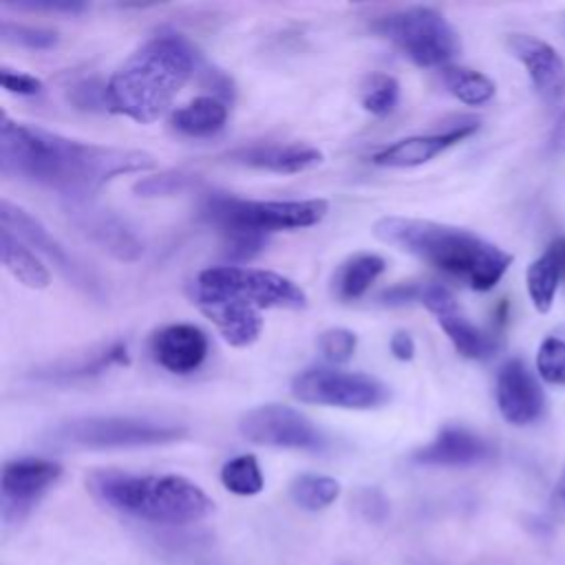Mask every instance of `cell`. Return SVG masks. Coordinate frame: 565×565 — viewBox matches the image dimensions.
I'll return each mask as SVG.
<instances>
[{
    "label": "cell",
    "instance_id": "obj_1",
    "mask_svg": "<svg viewBox=\"0 0 565 565\" xmlns=\"http://www.w3.org/2000/svg\"><path fill=\"white\" fill-rule=\"evenodd\" d=\"M157 166L143 150L97 146L62 137L42 128L0 119V170L2 177L22 179L73 201L88 196L119 174L148 172Z\"/></svg>",
    "mask_w": 565,
    "mask_h": 565
},
{
    "label": "cell",
    "instance_id": "obj_2",
    "mask_svg": "<svg viewBox=\"0 0 565 565\" xmlns=\"http://www.w3.org/2000/svg\"><path fill=\"white\" fill-rule=\"evenodd\" d=\"M373 234L382 243L413 254L475 291L497 287L512 265L510 252L479 234L428 218L382 216L375 221Z\"/></svg>",
    "mask_w": 565,
    "mask_h": 565
},
{
    "label": "cell",
    "instance_id": "obj_3",
    "mask_svg": "<svg viewBox=\"0 0 565 565\" xmlns=\"http://www.w3.org/2000/svg\"><path fill=\"white\" fill-rule=\"evenodd\" d=\"M196 71V51L179 33L143 42L106 82L108 110L139 124L159 119Z\"/></svg>",
    "mask_w": 565,
    "mask_h": 565
},
{
    "label": "cell",
    "instance_id": "obj_4",
    "mask_svg": "<svg viewBox=\"0 0 565 565\" xmlns=\"http://www.w3.org/2000/svg\"><path fill=\"white\" fill-rule=\"evenodd\" d=\"M86 486L106 508L152 525H190L214 512L205 490L181 475L95 470Z\"/></svg>",
    "mask_w": 565,
    "mask_h": 565
},
{
    "label": "cell",
    "instance_id": "obj_5",
    "mask_svg": "<svg viewBox=\"0 0 565 565\" xmlns=\"http://www.w3.org/2000/svg\"><path fill=\"white\" fill-rule=\"evenodd\" d=\"M201 218L212 225L225 245L230 260H249L267 245V236L280 230H300L320 223L329 203L324 199L258 201L227 192H210L201 201Z\"/></svg>",
    "mask_w": 565,
    "mask_h": 565
},
{
    "label": "cell",
    "instance_id": "obj_6",
    "mask_svg": "<svg viewBox=\"0 0 565 565\" xmlns=\"http://www.w3.org/2000/svg\"><path fill=\"white\" fill-rule=\"evenodd\" d=\"M192 300L203 307L232 305L243 309H302L307 294L287 276L243 265L207 267L192 282Z\"/></svg>",
    "mask_w": 565,
    "mask_h": 565
},
{
    "label": "cell",
    "instance_id": "obj_7",
    "mask_svg": "<svg viewBox=\"0 0 565 565\" xmlns=\"http://www.w3.org/2000/svg\"><path fill=\"white\" fill-rule=\"evenodd\" d=\"M188 435L183 424L130 415H86L60 422L46 433L49 444L84 450L148 448L179 441Z\"/></svg>",
    "mask_w": 565,
    "mask_h": 565
},
{
    "label": "cell",
    "instance_id": "obj_8",
    "mask_svg": "<svg viewBox=\"0 0 565 565\" xmlns=\"http://www.w3.org/2000/svg\"><path fill=\"white\" fill-rule=\"evenodd\" d=\"M371 31L426 68L446 66L461 49L455 26L433 7H408L377 15Z\"/></svg>",
    "mask_w": 565,
    "mask_h": 565
},
{
    "label": "cell",
    "instance_id": "obj_9",
    "mask_svg": "<svg viewBox=\"0 0 565 565\" xmlns=\"http://www.w3.org/2000/svg\"><path fill=\"white\" fill-rule=\"evenodd\" d=\"M291 395L305 404L364 411L386 404L391 388L366 373L313 366L291 380Z\"/></svg>",
    "mask_w": 565,
    "mask_h": 565
},
{
    "label": "cell",
    "instance_id": "obj_10",
    "mask_svg": "<svg viewBox=\"0 0 565 565\" xmlns=\"http://www.w3.org/2000/svg\"><path fill=\"white\" fill-rule=\"evenodd\" d=\"M0 218L2 225L9 227L18 238L31 245L33 252H40L49 263L55 265V269L79 291L86 296L102 300L104 298V285L102 278L82 263L75 254H71L33 214H29L24 207L13 205L9 199H2L0 203Z\"/></svg>",
    "mask_w": 565,
    "mask_h": 565
},
{
    "label": "cell",
    "instance_id": "obj_11",
    "mask_svg": "<svg viewBox=\"0 0 565 565\" xmlns=\"http://www.w3.org/2000/svg\"><path fill=\"white\" fill-rule=\"evenodd\" d=\"M238 430L247 441L271 448L322 452L329 444L322 430H318L307 415L285 404H263L249 408L241 417Z\"/></svg>",
    "mask_w": 565,
    "mask_h": 565
},
{
    "label": "cell",
    "instance_id": "obj_12",
    "mask_svg": "<svg viewBox=\"0 0 565 565\" xmlns=\"http://www.w3.org/2000/svg\"><path fill=\"white\" fill-rule=\"evenodd\" d=\"M62 466L42 457H15L4 461L0 479V516L4 525L24 521L40 499L57 483Z\"/></svg>",
    "mask_w": 565,
    "mask_h": 565
},
{
    "label": "cell",
    "instance_id": "obj_13",
    "mask_svg": "<svg viewBox=\"0 0 565 565\" xmlns=\"http://www.w3.org/2000/svg\"><path fill=\"white\" fill-rule=\"evenodd\" d=\"M417 302H422L437 318L439 327L444 329V333L448 335L459 355L481 360L492 351V340L466 318L455 296L444 285L422 282Z\"/></svg>",
    "mask_w": 565,
    "mask_h": 565
},
{
    "label": "cell",
    "instance_id": "obj_14",
    "mask_svg": "<svg viewBox=\"0 0 565 565\" xmlns=\"http://www.w3.org/2000/svg\"><path fill=\"white\" fill-rule=\"evenodd\" d=\"M508 49L523 64L536 95L550 104L558 106L565 99V60L561 53L530 33H510Z\"/></svg>",
    "mask_w": 565,
    "mask_h": 565
},
{
    "label": "cell",
    "instance_id": "obj_15",
    "mask_svg": "<svg viewBox=\"0 0 565 565\" xmlns=\"http://www.w3.org/2000/svg\"><path fill=\"white\" fill-rule=\"evenodd\" d=\"M73 225L97 247L108 252L117 260L132 263L141 258V238L110 210L93 207L88 201H73L66 205Z\"/></svg>",
    "mask_w": 565,
    "mask_h": 565
},
{
    "label": "cell",
    "instance_id": "obj_16",
    "mask_svg": "<svg viewBox=\"0 0 565 565\" xmlns=\"http://www.w3.org/2000/svg\"><path fill=\"white\" fill-rule=\"evenodd\" d=\"M497 406L501 417L512 426H527L541 419L545 395L527 364L510 358L497 373Z\"/></svg>",
    "mask_w": 565,
    "mask_h": 565
},
{
    "label": "cell",
    "instance_id": "obj_17",
    "mask_svg": "<svg viewBox=\"0 0 565 565\" xmlns=\"http://www.w3.org/2000/svg\"><path fill=\"white\" fill-rule=\"evenodd\" d=\"M497 455V448L490 439L466 426H444L433 441L417 448L411 455V461L417 466L435 468H468L483 461H490Z\"/></svg>",
    "mask_w": 565,
    "mask_h": 565
},
{
    "label": "cell",
    "instance_id": "obj_18",
    "mask_svg": "<svg viewBox=\"0 0 565 565\" xmlns=\"http://www.w3.org/2000/svg\"><path fill=\"white\" fill-rule=\"evenodd\" d=\"M477 128H479L477 119H461L459 124L448 126L439 132H426V135H413V137L399 139L377 150L371 157V161L384 168H415L435 159L437 154L452 148L455 143L468 139L472 132H477Z\"/></svg>",
    "mask_w": 565,
    "mask_h": 565
},
{
    "label": "cell",
    "instance_id": "obj_19",
    "mask_svg": "<svg viewBox=\"0 0 565 565\" xmlns=\"http://www.w3.org/2000/svg\"><path fill=\"white\" fill-rule=\"evenodd\" d=\"M207 335L188 322L166 324L150 338L152 360L170 373L188 375L207 358Z\"/></svg>",
    "mask_w": 565,
    "mask_h": 565
},
{
    "label": "cell",
    "instance_id": "obj_20",
    "mask_svg": "<svg viewBox=\"0 0 565 565\" xmlns=\"http://www.w3.org/2000/svg\"><path fill=\"white\" fill-rule=\"evenodd\" d=\"M225 161L254 168V170H267L276 174H294L309 170L322 161V152L313 146L305 143H249L234 150H227L223 154Z\"/></svg>",
    "mask_w": 565,
    "mask_h": 565
},
{
    "label": "cell",
    "instance_id": "obj_21",
    "mask_svg": "<svg viewBox=\"0 0 565 565\" xmlns=\"http://www.w3.org/2000/svg\"><path fill=\"white\" fill-rule=\"evenodd\" d=\"M128 362V347L126 342H113L86 358H79L75 362H64V364H55L49 369H38L33 373V380L38 382H46V384H68V382H77V380H86L93 375H99L104 371H108L110 366L117 364H126Z\"/></svg>",
    "mask_w": 565,
    "mask_h": 565
},
{
    "label": "cell",
    "instance_id": "obj_22",
    "mask_svg": "<svg viewBox=\"0 0 565 565\" xmlns=\"http://www.w3.org/2000/svg\"><path fill=\"white\" fill-rule=\"evenodd\" d=\"M227 113V102L216 95H201L177 108L170 117V124L185 137H210L225 126Z\"/></svg>",
    "mask_w": 565,
    "mask_h": 565
},
{
    "label": "cell",
    "instance_id": "obj_23",
    "mask_svg": "<svg viewBox=\"0 0 565 565\" xmlns=\"http://www.w3.org/2000/svg\"><path fill=\"white\" fill-rule=\"evenodd\" d=\"M0 254L2 265L11 271L13 278H18L29 289H44L49 287V269L42 265V260L35 256L31 247L22 238H18L9 227H0Z\"/></svg>",
    "mask_w": 565,
    "mask_h": 565
},
{
    "label": "cell",
    "instance_id": "obj_24",
    "mask_svg": "<svg viewBox=\"0 0 565 565\" xmlns=\"http://www.w3.org/2000/svg\"><path fill=\"white\" fill-rule=\"evenodd\" d=\"M218 329V333L232 347H249L263 331V316L254 309L232 307V305H214L201 309Z\"/></svg>",
    "mask_w": 565,
    "mask_h": 565
},
{
    "label": "cell",
    "instance_id": "obj_25",
    "mask_svg": "<svg viewBox=\"0 0 565 565\" xmlns=\"http://www.w3.org/2000/svg\"><path fill=\"white\" fill-rule=\"evenodd\" d=\"M386 263L382 256L362 252L351 256L340 265V269L333 276V289L335 296L342 300H355L366 294V289L377 280V276L384 271Z\"/></svg>",
    "mask_w": 565,
    "mask_h": 565
},
{
    "label": "cell",
    "instance_id": "obj_26",
    "mask_svg": "<svg viewBox=\"0 0 565 565\" xmlns=\"http://www.w3.org/2000/svg\"><path fill=\"white\" fill-rule=\"evenodd\" d=\"M561 280H563L561 267L556 265L554 256L547 249L527 265L525 287H527V296L532 300V307L539 313H547L552 309Z\"/></svg>",
    "mask_w": 565,
    "mask_h": 565
},
{
    "label": "cell",
    "instance_id": "obj_27",
    "mask_svg": "<svg viewBox=\"0 0 565 565\" xmlns=\"http://www.w3.org/2000/svg\"><path fill=\"white\" fill-rule=\"evenodd\" d=\"M441 79H444V86L448 88V93L468 106L488 104L497 90L494 82L488 75L475 71V68H466V66H444Z\"/></svg>",
    "mask_w": 565,
    "mask_h": 565
},
{
    "label": "cell",
    "instance_id": "obj_28",
    "mask_svg": "<svg viewBox=\"0 0 565 565\" xmlns=\"http://www.w3.org/2000/svg\"><path fill=\"white\" fill-rule=\"evenodd\" d=\"M289 497L298 508L318 512L335 503V499L340 497V483L327 475L302 472L289 483Z\"/></svg>",
    "mask_w": 565,
    "mask_h": 565
},
{
    "label": "cell",
    "instance_id": "obj_29",
    "mask_svg": "<svg viewBox=\"0 0 565 565\" xmlns=\"http://www.w3.org/2000/svg\"><path fill=\"white\" fill-rule=\"evenodd\" d=\"M221 483L238 497H254L265 488V477L254 455H236L221 466Z\"/></svg>",
    "mask_w": 565,
    "mask_h": 565
},
{
    "label": "cell",
    "instance_id": "obj_30",
    "mask_svg": "<svg viewBox=\"0 0 565 565\" xmlns=\"http://www.w3.org/2000/svg\"><path fill=\"white\" fill-rule=\"evenodd\" d=\"M360 102H362L364 110H369L371 115L386 117L395 110V106L399 102V82L393 75L375 73L362 86Z\"/></svg>",
    "mask_w": 565,
    "mask_h": 565
},
{
    "label": "cell",
    "instance_id": "obj_31",
    "mask_svg": "<svg viewBox=\"0 0 565 565\" xmlns=\"http://www.w3.org/2000/svg\"><path fill=\"white\" fill-rule=\"evenodd\" d=\"M539 377L552 386H565V338L547 335L536 351Z\"/></svg>",
    "mask_w": 565,
    "mask_h": 565
},
{
    "label": "cell",
    "instance_id": "obj_32",
    "mask_svg": "<svg viewBox=\"0 0 565 565\" xmlns=\"http://www.w3.org/2000/svg\"><path fill=\"white\" fill-rule=\"evenodd\" d=\"M196 183V174H190L185 170H163L152 177L139 179L132 190L137 196H170L188 190Z\"/></svg>",
    "mask_w": 565,
    "mask_h": 565
},
{
    "label": "cell",
    "instance_id": "obj_33",
    "mask_svg": "<svg viewBox=\"0 0 565 565\" xmlns=\"http://www.w3.org/2000/svg\"><path fill=\"white\" fill-rule=\"evenodd\" d=\"M2 40L22 49H33V51H49L57 44V33L51 29L42 26H31V24H20L11 20H2L0 24Z\"/></svg>",
    "mask_w": 565,
    "mask_h": 565
},
{
    "label": "cell",
    "instance_id": "obj_34",
    "mask_svg": "<svg viewBox=\"0 0 565 565\" xmlns=\"http://www.w3.org/2000/svg\"><path fill=\"white\" fill-rule=\"evenodd\" d=\"M355 347H358L355 333L344 329V327H333V329H327L318 335V349L331 362L351 360L353 353H355Z\"/></svg>",
    "mask_w": 565,
    "mask_h": 565
},
{
    "label": "cell",
    "instance_id": "obj_35",
    "mask_svg": "<svg viewBox=\"0 0 565 565\" xmlns=\"http://www.w3.org/2000/svg\"><path fill=\"white\" fill-rule=\"evenodd\" d=\"M68 102L79 110H108L106 84L97 79H82L68 88Z\"/></svg>",
    "mask_w": 565,
    "mask_h": 565
},
{
    "label": "cell",
    "instance_id": "obj_36",
    "mask_svg": "<svg viewBox=\"0 0 565 565\" xmlns=\"http://www.w3.org/2000/svg\"><path fill=\"white\" fill-rule=\"evenodd\" d=\"M0 82H2L4 90L15 93V95H38V93H42V82L38 77H33L29 73L13 71L9 66H2Z\"/></svg>",
    "mask_w": 565,
    "mask_h": 565
},
{
    "label": "cell",
    "instance_id": "obj_37",
    "mask_svg": "<svg viewBox=\"0 0 565 565\" xmlns=\"http://www.w3.org/2000/svg\"><path fill=\"white\" fill-rule=\"evenodd\" d=\"M545 521L550 525H556V523H563L565 521V466L547 497V510H545Z\"/></svg>",
    "mask_w": 565,
    "mask_h": 565
},
{
    "label": "cell",
    "instance_id": "obj_38",
    "mask_svg": "<svg viewBox=\"0 0 565 565\" xmlns=\"http://www.w3.org/2000/svg\"><path fill=\"white\" fill-rule=\"evenodd\" d=\"M358 508L364 512L369 519H382L388 512V503L384 494L375 488H366L358 494Z\"/></svg>",
    "mask_w": 565,
    "mask_h": 565
},
{
    "label": "cell",
    "instance_id": "obj_39",
    "mask_svg": "<svg viewBox=\"0 0 565 565\" xmlns=\"http://www.w3.org/2000/svg\"><path fill=\"white\" fill-rule=\"evenodd\" d=\"M417 298H419V285L415 282H399L380 294V300L384 305H406V302H415Z\"/></svg>",
    "mask_w": 565,
    "mask_h": 565
},
{
    "label": "cell",
    "instance_id": "obj_40",
    "mask_svg": "<svg viewBox=\"0 0 565 565\" xmlns=\"http://www.w3.org/2000/svg\"><path fill=\"white\" fill-rule=\"evenodd\" d=\"M11 7L22 11H46V13H71V15L86 11V4L82 2H18Z\"/></svg>",
    "mask_w": 565,
    "mask_h": 565
},
{
    "label": "cell",
    "instance_id": "obj_41",
    "mask_svg": "<svg viewBox=\"0 0 565 565\" xmlns=\"http://www.w3.org/2000/svg\"><path fill=\"white\" fill-rule=\"evenodd\" d=\"M391 353H393L397 360H402V362L413 360V355H415V342H413V338H411L406 331H395V333L391 335Z\"/></svg>",
    "mask_w": 565,
    "mask_h": 565
},
{
    "label": "cell",
    "instance_id": "obj_42",
    "mask_svg": "<svg viewBox=\"0 0 565 565\" xmlns=\"http://www.w3.org/2000/svg\"><path fill=\"white\" fill-rule=\"evenodd\" d=\"M547 252L554 256L556 265L561 267V274L565 278V236H558L554 238L550 245H547Z\"/></svg>",
    "mask_w": 565,
    "mask_h": 565
}]
</instances>
